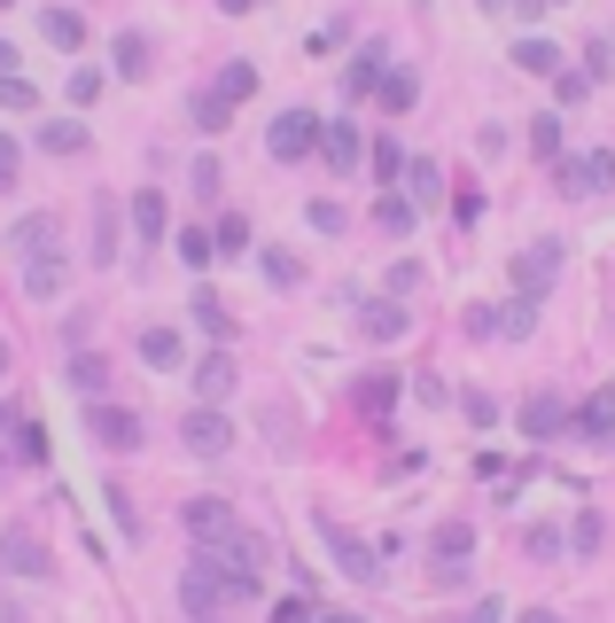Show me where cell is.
I'll return each instance as SVG.
<instances>
[{"mask_svg": "<svg viewBox=\"0 0 615 623\" xmlns=\"http://www.w3.org/2000/svg\"><path fill=\"white\" fill-rule=\"evenodd\" d=\"M561 546H569V554H600V546H607V514L584 507V514L569 522V538H561Z\"/></svg>", "mask_w": 615, "mask_h": 623, "instance_id": "20", "label": "cell"}, {"mask_svg": "<svg viewBox=\"0 0 615 623\" xmlns=\"http://www.w3.org/2000/svg\"><path fill=\"white\" fill-rule=\"evenodd\" d=\"M226 390H234V359H226V351H211V359L195 367V398H203V405H219Z\"/></svg>", "mask_w": 615, "mask_h": 623, "instance_id": "18", "label": "cell"}, {"mask_svg": "<svg viewBox=\"0 0 615 623\" xmlns=\"http://www.w3.org/2000/svg\"><path fill=\"white\" fill-rule=\"evenodd\" d=\"M530 148L554 164V156H561V118H538V125H530Z\"/></svg>", "mask_w": 615, "mask_h": 623, "instance_id": "37", "label": "cell"}, {"mask_svg": "<svg viewBox=\"0 0 615 623\" xmlns=\"http://www.w3.org/2000/svg\"><path fill=\"white\" fill-rule=\"evenodd\" d=\"M219 9H226V16H242V9H257V0H219Z\"/></svg>", "mask_w": 615, "mask_h": 623, "instance_id": "56", "label": "cell"}, {"mask_svg": "<svg viewBox=\"0 0 615 623\" xmlns=\"http://www.w3.org/2000/svg\"><path fill=\"white\" fill-rule=\"evenodd\" d=\"M538 327V304L530 297H506V304H491V335H506V343H522Z\"/></svg>", "mask_w": 615, "mask_h": 623, "instance_id": "16", "label": "cell"}, {"mask_svg": "<svg viewBox=\"0 0 615 623\" xmlns=\"http://www.w3.org/2000/svg\"><path fill=\"white\" fill-rule=\"evenodd\" d=\"M460 405H468V421H476V429H491V421H499V398H491V390H468Z\"/></svg>", "mask_w": 615, "mask_h": 623, "instance_id": "42", "label": "cell"}, {"mask_svg": "<svg viewBox=\"0 0 615 623\" xmlns=\"http://www.w3.org/2000/svg\"><path fill=\"white\" fill-rule=\"evenodd\" d=\"M0 78H16V47L9 40H0Z\"/></svg>", "mask_w": 615, "mask_h": 623, "instance_id": "53", "label": "cell"}, {"mask_svg": "<svg viewBox=\"0 0 615 623\" xmlns=\"http://www.w3.org/2000/svg\"><path fill=\"white\" fill-rule=\"evenodd\" d=\"M226 125H234V110L219 94H195V133H226Z\"/></svg>", "mask_w": 615, "mask_h": 623, "instance_id": "34", "label": "cell"}, {"mask_svg": "<svg viewBox=\"0 0 615 623\" xmlns=\"http://www.w3.org/2000/svg\"><path fill=\"white\" fill-rule=\"evenodd\" d=\"M374 226H382V234H413V203H405V196H382V203H374Z\"/></svg>", "mask_w": 615, "mask_h": 623, "instance_id": "33", "label": "cell"}, {"mask_svg": "<svg viewBox=\"0 0 615 623\" xmlns=\"http://www.w3.org/2000/svg\"><path fill=\"white\" fill-rule=\"evenodd\" d=\"M242 249H249V219H242V211H226V219H219V234H211V257H242Z\"/></svg>", "mask_w": 615, "mask_h": 623, "instance_id": "28", "label": "cell"}, {"mask_svg": "<svg viewBox=\"0 0 615 623\" xmlns=\"http://www.w3.org/2000/svg\"><path fill=\"white\" fill-rule=\"evenodd\" d=\"M70 382H78L86 398H102V382H110V359H94V351H78V359H70Z\"/></svg>", "mask_w": 615, "mask_h": 623, "instance_id": "31", "label": "cell"}, {"mask_svg": "<svg viewBox=\"0 0 615 623\" xmlns=\"http://www.w3.org/2000/svg\"><path fill=\"white\" fill-rule=\"evenodd\" d=\"M600 188H615V148H592V156L561 164V196H600Z\"/></svg>", "mask_w": 615, "mask_h": 623, "instance_id": "10", "label": "cell"}, {"mask_svg": "<svg viewBox=\"0 0 615 623\" xmlns=\"http://www.w3.org/2000/svg\"><path fill=\"white\" fill-rule=\"evenodd\" d=\"M452 623H506V600H491V592H483V600H476L468 615H452Z\"/></svg>", "mask_w": 615, "mask_h": 623, "instance_id": "45", "label": "cell"}, {"mask_svg": "<svg viewBox=\"0 0 615 623\" xmlns=\"http://www.w3.org/2000/svg\"><path fill=\"white\" fill-rule=\"evenodd\" d=\"M9 359H16V351H9V335H0V375H9Z\"/></svg>", "mask_w": 615, "mask_h": 623, "instance_id": "58", "label": "cell"}, {"mask_svg": "<svg viewBox=\"0 0 615 623\" xmlns=\"http://www.w3.org/2000/svg\"><path fill=\"white\" fill-rule=\"evenodd\" d=\"M584 444H615V382H600L584 405H577V421H569Z\"/></svg>", "mask_w": 615, "mask_h": 623, "instance_id": "11", "label": "cell"}, {"mask_svg": "<svg viewBox=\"0 0 615 623\" xmlns=\"http://www.w3.org/2000/svg\"><path fill=\"white\" fill-rule=\"evenodd\" d=\"M476 9H483V16H506V9H514V0H476Z\"/></svg>", "mask_w": 615, "mask_h": 623, "instance_id": "55", "label": "cell"}, {"mask_svg": "<svg viewBox=\"0 0 615 623\" xmlns=\"http://www.w3.org/2000/svg\"><path fill=\"white\" fill-rule=\"evenodd\" d=\"M522 16H546V9H569V0H514Z\"/></svg>", "mask_w": 615, "mask_h": 623, "instance_id": "50", "label": "cell"}, {"mask_svg": "<svg viewBox=\"0 0 615 623\" xmlns=\"http://www.w3.org/2000/svg\"><path fill=\"white\" fill-rule=\"evenodd\" d=\"M312 148H320V118H312V110H281V118L266 125V156H273V164H304Z\"/></svg>", "mask_w": 615, "mask_h": 623, "instance_id": "2", "label": "cell"}, {"mask_svg": "<svg viewBox=\"0 0 615 623\" xmlns=\"http://www.w3.org/2000/svg\"><path fill=\"white\" fill-rule=\"evenodd\" d=\"M180 522H188V538H195L203 554H219V546L234 538V530H242V522H234V499H188V507H180Z\"/></svg>", "mask_w": 615, "mask_h": 623, "instance_id": "4", "label": "cell"}, {"mask_svg": "<svg viewBox=\"0 0 615 623\" xmlns=\"http://www.w3.org/2000/svg\"><path fill=\"white\" fill-rule=\"evenodd\" d=\"M86 429H94L102 453H141V421L125 405H94V413H86Z\"/></svg>", "mask_w": 615, "mask_h": 623, "instance_id": "8", "label": "cell"}, {"mask_svg": "<svg viewBox=\"0 0 615 623\" xmlns=\"http://www.w3.org/2000/svg\"><path fill=\"white\" fill-rule=\"evenodd\" d=\"M40 242H55V219H47V211H32V219L9 226V249H40Z\"/></svg>", "mask_w": 615, "mask_h": 623, "instance_id": "32", "label": "cell"}, {"mask_svg": "<svg viewBox=\"0 0 615 623\" xmlns=\"http://www.w3.org/2000/svg\"><path fill=\"white\" fill-rule=\"evenodd\" d=\"M320 148H327L335 171H359V133H350V125H327V118H320Z\"/></svg>", "mask_w": 615, "mask_h": 623, "instance_id": "19", "label": "cell"}, {"mask_svg": "<svg viewBox=\"0 0 615 623\" xmlns=\"http://www.w3.org/2000/svg\"><path fill=\"white\" fill-rule=\"evenodd\" d=\"M522 623H569V615H554V608H522Z\"/></svg>", "mask_w": 615, "mask_h": 623, "instance_id": "51", "label": "cell"}, {"mask_svg": "<svg viewBox=\"0 0 615 623\" xmlns=\"http://www.w3.org/2000/svg\"><path fill=\"white\" fill-rule=\"evenodd\" d=\"M188 312H195V327H203L211 343H226V335H234V312H226L211 289H195V304H188Z\"/></svg>", "mask_w": 615, "mask_h": 623, "instance_id": "22", "label": "cell"}, {"mask_svg": "<svg viewBox=\"0 0 615 623\" xmlns=\"http://www.w3.org/2000/svg\"><path fill=\"white\" fill-rule=\"evenodd\" d=\"M63 281H70V265H63V257H55V249H47V257H32V265H24V289H32V297H40V304H47V297H63Z\"/></svg>", "mask_w": 615, "mask_h": 623, "instance_id": "17", "label": "cell"}, {"mask_svg": "<svg viewBox=\"0 0 615 623\" xmlns=\"http://www.w3.org/2000/svg\"><path fill=\"white\" fill-rule=\"evenodd\" d=\"M374 94H382V110H413V70H390Z\"/></svg>", "mask_w": 615, "mask_h": 623, "instance_id": "35", "label": "cell"}, {"mask_svg": "<svg viewBox=\"0 0 615 623\" xmlns=\"http://www.w3.org/2000/svg\"><path fill=\"white\" fill-rule=\"evenodd\" d=\"M9 188H16V141L0 133V196H9Z\"/></svg>", "mask_w": 615, "mask_h": 623, "instance_id": "47", "label": "cell"}, {"mask_svg": "<svg viewBox=\"0 0 615 623\" xmlns=\"http://www.w3.org/2000/svg\"><path fill=\"white\" fill-rule=\"evenodd\" d=\"M0 110H40V94H32L24 78H0Z\"/></svg>", "mask_w": 615, "mask_h": 623, "instance_id": "40", "label": "cell"}, {"mask_svg": "<svg viewBox=\"0 0 615 623\" xmlns=\"http://www.w3.org/2000/svg\"><path fill=\"white\" fill-rule=\"evenodd\" d=\"M382 63H390L382 47H359V55H350V63H343V94H350V102H367V94H374V86L390 78Z\"/></svg>", "mask_w": 615, "mask_h": 623, "instance_id": "13", "label": "cell"}, {"mask_svg": "<svg viewBox=\"0 0 615 623\" xmlns=\"http://www.w3.org/2000/svg\"><path fill=\"white\" fill-rule=\"evenodd\" d=\"M320 538L335 546V569H343V577H359V585H382V561H374V554H367L359 538H350V530H343L335 514H320Z\"/></svg>", "mask_w": 615, "mask_h": 623, "instance_id": "6", "label": "cell"}, {"mask_svg": "<svg viewBox=\"0 0 615 623\" xmlns=\"http://www.w3.org/2000/svg\"><path fill=\"white\" fill-rule=\"evenodd\" d=\"M390 405H398V375H367V382H359V413H374V421H382Z\"/></svg>", "mask_w": 615, "mask_h": 623, "instance_id": "29", "label": "cell"}, {"mask_svg": "<svg viewBox=\"0 0 615 623\" xmlns=\"http://www.w3.org/2000/svg\"><path fill=\"white\" fill-rule=\"evenodd\" d=\"M40 32H47V47H63V55H70V47L86 40V24H78L70 9H47V16H40Z\"/></svg>", "mask_w": 615, "mask_h": 623, "instance_id": "27", "label": "cell"}, {"mask_svg": "<svg viewBox=\"0 0 615 623\" xmlns=\"http://www.w3.org/2000/svg\"><path fill=\"white\" fill-rule=\"evenodd\" d=\"M413 289H421V257H398L390 265V297H413Z\"/></svg>", "mask_w": 615, "mask_h": 623, "instance_id": "39", "label": "cell"}, {"mask_svg": "<svg viewBox=\"0 0 615 623\" xmlns=\"http://www.w3.org/2000/svg\"><path fill=\"white\" fill-rule=\"evenodd\" d=\"M514 70L554 78V70H561V47H554V40H514Z\"/></svg>", "mask_w": 615, "mask_h": 623, "instance_id": "21", "label": "cell"}, {"mask_svg": "<svg viewBox=\"0 0 615 623\" xmlns=\"http://www.w3.org/2000/svg\"><path fill=\"white\" fill-rule=\"evenodd\" d=\"M180 444H188L195 460H226V453H234V421H226L219 405H195V413L180 421Z\"/></svg>", "mask_w": 615, "mask_h": 623, "instance_id": "3", "label": "cell"}, {"mask_svg": "<svg viewBox=\"0 0 615 623\" xmlns=\"http://www.w3.org/2000/svg\"><path fill=\"white\" fill-rule=\"evenodd\" d=\"M40 148H47V156H86V125H70V118L40 125Z\"/></svg>", "mask_w": 615, "mask_h": 623, "instance_id": "24", "label": "cell"}, {"mask_svg": "<svg viewBox=\"0 0 615 623\" xmlns=\"http://www.w3.org/2000/svg\"><path fill=\"white\" fill-rule=\"evenodd\" d=\"M164 226H171V219H164V188H141V196H133V234H141V249H164Z\"/></svg>", "mask_w": 615, "mask_h": 623, "instance_id": "14", "label": "cell"}, {"mask_svg": "<svg viewBox=\"0 0 615 623\" xmlns=\"http://www.w3.org/2000/svg\"><path fill=\"white\" fill-rule=\"evenodd\" d=\"M94 94H102V70H94V63L70 70V102H94Z\"/></svg>", "mask_w": 615, "mask_h": 623, "instance_id": "44", "label": "cell"}, {"mask_svg": "<svg viewBox=\"0 0 615 623\" xmlns=\"http://www.w3.org/2000/svg\"><path fill=\"white\" fill-rule=\"evenodd\" d=\"M141 359H148V367H164V375H180V359H188L180 327H141Z\"/></svg>", "mask_w": 615, "mask_h": 623, "instance_id": "15", "label": "cell"}, {"mask_svg": "<svg viewBox=\"0 0 615 623\" xmlns=\"http://www.w3.org/2000/svg\"><path fill=\"white\" fill-rule=\"evenodd\" d=\"M522 429H530V436H561V429H569V413H561L554 398H530V405H522Z\"/></svg>", "mask_w": 615, "mask_h": 623, "instance_id": "26", "label": "cell"}, {"mask_svg": "<svg viewBox=\"0 0 615 623\" xmlns=\"http://www.w3.org/2000/svg\"><path fill=\"white\" fill-rule=\"evenodd\" d=\"M234 600H257V577H249V569H219V561H203V554L180 569V608H188L195 623L226 615Z\"/></svg>", "mask_w": 615, "mask_h": 623, "instance_id": "1", "label": "cell"}, {"mask_svg": "<svg viewBox=\"0 0 615 623\" xmlns=\"http://www.w3.org/2000/svg\"><path fill=\"white\" fill-rule=\"evenodd\" d=\"M0 9H9V0H0Z\"/></svg>", "mask_w": 615, "mask_h": 623, "instance_id": "59", "label": "cell"}, {"mask_svg": "<svg viewBox=\"0 0 615 623\" xmlns=\"http://www.w3.org/2000/svg\"><path fill=\"white\" fill-rule=\"evenodd\" d=\"M0 623H24V615H16V600H0Z\"/></svg>", "mask_w": 615, "mask_h": 623, "instance_id": "57", "label": "cell"}, {"mask_svg": "<svg viewBox=\"0 0 615 623\" xmlns=\"http://www.w3.org/2000/svg\"><path fill=\"white\" fill-rule=\"evenodd\" d=\"M273 623H312V600H304V592H297V600H281V608H273Z\"/></svg>", "mask_w": 615, "mask_h": 623, "instance_id": "49", "label": "cell"}, {"mask_svg": "<svg viewBox=\"0 0 615 623\" xmlns=\"http://www.w3.org/2000/svg\"><path fill=\"white\" fill-rule=\"evenodd\" d=\"M554 281H561V242H530V249L514 257V297H530V304H538Z\"/></svg>", "mask_w": 615, "mask_h": 623, "instance_id": "5", "label": "cell"}, {"mask_svg": "<svg viewBox=\"0 0 615 623\" xmlns=\"http://www.w3.org/2000/svg\"><path fill=\"white\" fill-rule=\"evenodd\" d=\"M188 180H195V196H219V188H226V171H219V156H195V164H188Z\"/></svg>", "mask_w": 615, "mask_h": 623, "instance_id": "36", "label": "cell"}, {"mask_svg": "<svg viewBox=\"0 0 615 623\" xmlns=\"http://www.w3.org/2000/svg\"><path fill=\"white\" fill-rule=\"evenodd\" d=\"M180 265H195V274H203V265H211V234L188 226V234H180Z\"/></svg>", "mask_w": 615, "mask_h": 623, "instance_id": "41", "label": "cell"}, {"mask_svg": "<svg viewBox=\"0 0 615 623\" xmlns=\"http://www.w3.org/2000/svg\"><path fill=\"white\" fill-rule=\"evenodd\" d=\"M530 561H561V530H530Z\"/></svg>", "mask_w": 615, "mask_h": 623, "instance_id": "46", "label": "cell"}, {"mask_svg": "<svg viewBox=\"0 0 615 623\" xmlns=\"http://www.w3.org/2000/svg\"><path fill=\"white\" fill-rule=\"evenodd\" d=\"M148 70H156L148 40H141V32H118V78H148Z\"/></svg>", "mask_w": 615, "mask_h": 623, "instance_id": "23", "label": "cell"}, {"mask_svg": "<svg viewBox=\"0 0 615 623\" xmlns=\"http://www.w3.org/2000/svg\"><path fill=\"white\" fill-rule=\"evenodd\" d=\"M211 94H219L226 110H234V102H249V94H257V70H249V63H226V70H219V86H211Z\"/></svg>", "mask_w": 615, "mask_h": 623, "instance_id": "25", "label": "cell"}, {"mask_svg": "<svg viewBox=\"0 0 615 623\" xmlns=\"http://www.w3.org/2000/svg\"><path fill=\"white\" fill-rule=\"evenodd\" d=\"M9 429H16V405H9V398H0V436H9Z\"/></svg>", "mask_w": 615, "mask_h": 623, "instance_id": "54", "label": "cell"}, {"mask_svg": "<svg viewBox=\"0 0 615 623\" xmlns=\"http://www.w3.org/2000/svg\"><path fill=\"white\" fill-rule=\"evenodd\" d=\"M0 561H9L16 577H47V546H40V530H32V522H9V530H0Z\"/></svg>", "mask_w": 615, "mask_h": 623, "instance_id": "7", "label": "cell"}, {"mask_svg": "<svg viewBox=\"0 0 615 623\" xmlns=\"http://www.w3.org/2000/svg\"><path fill=\"white\" fill-rule=\"evenodd\" d=\"M312 623H359V615H343V608H312Z\"/></svg>", "mask_w": 615, "mask_h": 623, "instance_id": "52", "label": "cell"}, {"mask_svg": "<svg viewBox=\"0 0 615 623\" xmlns=\"http://www.w3.org/2000/svg\"><path fill=\"white\" fill-rule=\"evenodd\" d=\"M413 211H436V203H445V164H436V156H413L405 164V188H398Z\"/></svg>", "mask_w": 615, "mask_h": 623, "instance_id": "12", "label": "cell"}, {"mask_svg": "<svg viewBox=\"0 0 615 623\" xmlns=\"http://www.w3.org/2000/svg\"><path fill=\"white\" fill-rule=\"evenodd\" d=\"M359 335H367V343H405V335H413V312H405L398 297H374V304H359Z\"/></svg>", "mask_w": 615, "mask_h": 623, "instance_id": "9", "label": "cell"}, {"mask_svg": "<svg viewBox=\"0 0 615 623\" xmlns=\"http://www.w3.org/2000/svg\"><path fill=\"white\" fill-rule=\"evenodd\" d=\"M476 554V530L468 522H445V530H436V561H468Z\"/></svg>", "mask_w": 615, "mask_h": 623, "instance_id": "30", "label": "cell"}, {"mask_svg": "<svg viewBox=\"0 0 615 623\" xmlns=\"http://www.w3.org/2000/svg\"><path fill=\"white\" fill-rule=\"evenodd\" d=\"M554 94H561V102H584L592 78H584V70H554Z\"/></svg>", "mask_w": 615, "mask_h": 623, "instance_id": "43", "label": "cell"}, {"mask_svg": "<svg viewBox=\"0 0 615 623\" xmlns=\"http://www.w3.org/2000/svg\"><path fill=\"white\" fill-rule=\"evenodd\" d=\"M304 219H312V226H320V234H343V211H335V203H312V211H304Z\"/></svg>", "mask_w": 615, "mask_h": 623, "instance_id": "48", "label": "cell"}, {"mask_svg": "<svg viewBox=\"0 0 615 623\" xmlns=\"http://www.w3.org/2000/svg\"><path fill=\"white\" fill-rule=\"evenodd\" d=\"M266 281H273V289H297V257H289V249H266Z\"/></svg>", "mask_w": 615, "mask_h": 623, "instance_id": "38", "label": "cell"}]
</instances>
